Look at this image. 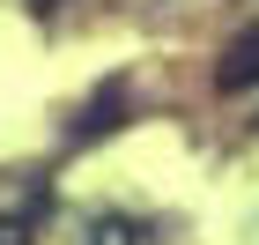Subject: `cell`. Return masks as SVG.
I'll list each match as a JSON object with an SVG mask.
<instances>
[{
	"label": "cell",
	"mask_w": 259,
	"mask_h": 245,
	"mask_svg": "<svg viewBox=\"0 0 259 245\" xmlns=\"http://www.w3.org/2000/svg\"><path fill=\"white\" fill-rule=\"evenodd\" d=\"M119 104H126V82H104V89H97V104L74 119V142H97V134H111V126H119Z\"/></svg>",
	"instance_id": "7a4b0ae2"
},
{
	"label": "cell",
	"mask_w": 259,
	"mask_h": 245,
	"mask_svg": "<svg viewBox=\"0 0 259 245\" xmlns=\"http://www.w3.org/2000/svg\"><path fill=\"white\" fill-rule=\"evenodd\" d=\"M0 245H30V238H15V230H0Z\"/></svg>",
	"instance_id": "277c9868"
},
{
	"label": "cell",
	"mask_w": 259,
	"mask_h": 245,
	"mask_svg": "<svg viewBox=\"0 0 259 245\" xmlns=\"http://www.w3.org/2000/svg\"><path fill=\"white\" fill-rule=\"evenodd\" d=\"M215 82L237 97V89H252L259 82V30H244V38H230V52H222V67H215Z\"/></svg>",
	"instance_id": "6da1fadb"
},
{
	"label": "cell",
	"mask_w": 259,
	"mask_h": 245,
	"mask_svg": "<svg viewBox=\"0 0 259 245\" xmlns=\"http://www.w3.org/2000/svg\"><path fill=\"white\" fill-rule=\"evenodd\" d=\"M97 245H141L134 223H97Z\"/></svg>",
	"instance_id": "3957f363"
}]
</instances>
